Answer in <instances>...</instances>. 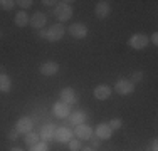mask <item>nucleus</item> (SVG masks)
I'll return each mask as SVG.
<instances>
[{"instance_id":"obj_1","label":"nucleus","mask_w":158,"mask_h":151,"mask_svg":"<svg viewBox=\"0 0 158 151\" xmlns=\"http://www.w3.org/2000/svg\"><path fill=\"white\" fill-rule=\"evenodd\" d=\"M73 5H71V2H57V5H56L54 9V14L56 17H57L59 24H64V22H67L69 18H73Z\"/></svg>"},{"instance_id":"obj_2","label":"nucleus","mask_w":158,"mask_h":151,"mask_svg":"<svg viewBox=\"0 0 158 151\" xmlns=\"http://www.w3.org/2000/svg\"><path fill=\"white\" fill-rule=\"evenodd\" d=\"M64 34H66L64 24H54L49 29H46V40H49V42H57V40H61L64 37Z\"/></svg>"},{"instance_id":"obj_3","label":"nucleus","mask_w":158,"mask_h":151,"mask_svg":"<svg viewBox=\"0 0 158 151\" xmlns=\"http://www.w3.org/2000/svg\"><path fill=\"white\" fill-rule=\"evenodd\" d=\"M114 91L119 96H128V94H131L135 91V84L130 79H118L114 84Z\"/></svg>"},{"instance_id":"obj_4","label":"nucleus","mask_w":158,"mask_h":151,"mask_svg":"<svg viewBox=\"0 0 158 151\" xmlns=\"http://www.w3.org/2000/svg\"><path fill=\"white\" fill-rule=\"evenodd\" d=\"M148 35H145V34H135V35L130 37V40H128V44H130V47L136 49V51H141V49H145L146 45H148Z\"/></svg>"},{"instance_id":"obj_5","label":"nucleus","mask_w":158,"mask_h":151,"mask_svg":"<svg viewBox=\"0 0 158 151\" xmlns=\"http://www.w3.org/2000/svg\"><path fill=\"white\" fill-rule=\"evenodd\" d=\"M73 133L76 134V138L79 141H86V139H91L94 136V129L91 126H88V124H79V126H76V129Z\"/></svg>"},{"instance_id":"obj_6","label":"nucleus","mask_w":158,"mask_h":151,"mask_svg":"<svg viewBox=\"0 0 158 151\" xmlns=\"http://www.w3.org/2000/svg\"><path fill=\"white\" fill-rule=\"evenodd\" d=\"M67 32H69V35H73L74 39H84V37L88 35V27H86L84 24H81V22H76V24H71L69 27H67Z\"/></svg>"},{"instance_id":"obj_7","label":"nucleus","mask_w":158,"mask_h":151,"mask_svg":"<svg viewBox=\"0 0 158 151\" xmlns=\"http://www.w3.org/2000/svg\"><path fill=\"white\" fill-rule=\"evenodd\" d=\"M52 112H54L56 118L66 119L67 116L71 114V106L62 103V101H57V103H54V106H52Z\"/></svg>"},{"instance_id":"obj_8","label":"nucleus","mask_w":158,"mask_h":151,"mask_svg":"<svg viewBox=\"0 0 158 151\" xmlns=\"http://www.w3.org/2000/svg\"><path fill=\"white\" fill-rule=\"evenodd\" d=\"M32 128H34V121H32V118H29V116L20 118V119L17 121V124H15V129H17L19 134H27V133H31Z\"/></svg>"},{"instance_id":"obj_9","label":"nucleus","mask_w":158,"mask_h":151,"mask_svg":"<svg viewBox=\"0 0 158 151\" xmlns=\"http://www.w3.org/2000/svg\"><path fill=\"white\" fill-rule=\"evenodd\" d=\"M73 129H69L67 126H61V128H56V134L54 139L59 143H69L73 139Z\"/></svg>"},{"instance_id":"obj_10","label":"nucleus","mask_w":158,"mask_h":151,"mask_svg":"<svg viewBox=\"0 0 158 151\" xmlns=\"http://www.w3.org/2000/svg\"><path fill=\"white\" fill-rule=\"evenodd\" d=\"M46 24H47V17H46V14H42V12H35L32 17H29V25L34 29H37V30L44 29Z\"/></svg>"},{"instance_id":"obj_11","label":"nucleus","mask_w":158,"mask_h":151,"mask_svg":"<svg viewBox=\"0 0 158 151\" xmlns=\"http://www.w3.org/2000/svg\"><path fill=\"white\" fill-rule=\"evenodd\" d=\"M40 74L46 76V77H51V76H56L59 72V64L54 62V60H47V62H44L42 66L39 67Z\"/></svg>"},{"instance_id":"obj_12","label":"nucleus","mask_w":158,"mask_h":151,"mask_svg":"<svg viewBox=\"0 0 158 151\" xmlns=\"http://www.w3.org/2000/svg\"><path fill=\"white\" fill-rule=\"evenodd\" d=\"M94 14H96L98 18H106V17H110V14H111V5H110V2H106V0H101V2H98L96 7H94Z\"/></svg>"},{"instance_id":"obj_13","label":"nucleus","mask_w":158,"mask_h":151,"mask_svg":"<svg viewBox=\"0 0 158 151\" xmlns=\"http://www.w3.org/2000/svg\"><path fill=\"white\" fill-rule=\"evenodd\" d=\"M111 88L110 86H104V84H99V86H96L94 91H93V96L96 97L98 101H106V99H110L111 97Z\"/></svg>"},{"instance_id":"obj_14","label":"nucleus","mask_w":158,"mask_h":151,"mask_svg":"<svg viewBox=\"0 0 158 151\" xmlns=\"http://www.w3.org/2000/svg\"><path fill=\"white\" fill-rule=\"evenodd\" d=\"M94 134H96V138H99L101 141H103V139H110L111 138L113 129L110 128V124H108V123H99L96 126V129H94Z\"/></svg>"},{"instance_id":"obj_15","label":"nucleus","mask_w":158,"mask_h":151,"mask_svg":"<svg viewBox=\"0 0 158 151\" xmlns=\"http://www.w3.org/2000/svg\"><path fill=\"white\" fill-rule=\"evenodd\" d=\"M54 134H56V126L54 124H44L42 128H40V133H39V138L42 139V141H54Z\"/></svg>"},{"instance_id":"obj_16","label":"nucleus","mask_w":158,"mask_h":151,"mask_svg":"<svg viewBox=\"0 0 158 151\" xmlns=\"http://www.w3.org/2000/svg\"><path fill=\"white\" fill-rule=\"evenodd\" d=\"M59 97H61L62 103H66V104H69V106L76 104V101H77L76 91H74L73 88H64V89L61 91V94H59Z\"/></svg>"},{"instance_id":"obj_17","label":"nucleus","mask_w":158,"mask_h":151,"mask_svg":"<svg viewBox=\"0 0 158 151\" xmlns=\"http://www.w3.org/2000/svg\"><path fill=\"white\" fill-rule=\"evenodd\" d=\"M88 116H86L84 111H71V114L67 116V121L69 124H74V126H79V124H84Z\"/></svg>"},{"instance_id":"obj_18","label":"nucleus","mask_w":158,"mask_h":151,"mask_svg":"<svg viewBox=\"0 0 158 151\" xmlns=\"http://www.w3.org/2000/svg\"><path fill=\"white\" fill-rule=\"evenodd\" d=\"M12 91V79L10 76H7L5 72H0V92L7 94Z\"/></svg>"},{"instance_id":"obj_19","label":"nucleus","mask_w":158,"mask_h":151,"mask_svg":"<svg viewBox=\"0 0 158 151\" xmlns=\"http://www.w3.org/2000/svg\"><path fill=\"white\" fill-rule=\"evenodd\" d=\"M14 24L17 25V27H25V25L29 24V15L25 10H20V12L15 14V17H14Z\"/></svg>"},{"instance_id":"obj_20","label":"nucleus","mask_w":158,"mask_h":151,"mask_svg":"<svg viewBox=\"0 0 158 151\" xmlns=\"http://www.w3.org/2000/svg\"><path fill=\"white\" fill-rule=\"evenodd\" d=\"M35 143H39V134H37V133L31 131V133L25 134V145H27V146H34Z\"/></svg>"},{"instance_id":"obj_21","label":"nucleus","mask_w":158,"mask_h":151,"mask_svg":"<svg viewBox=\"0 0 158 151\" xmlns=\"http://www.w3.org/2000/svg\"><path fill=\"white\" fill-rule=\"evenodd\" d=\"M31 151H49V146L46 141H39L34 146H31Z\"/></svg>"},{"instance_id":"obj_22","label":"nucleus","mask_w":158,"mask_h":151,"mask_svg":"<svg viewBox=\"0 0 158 151\" xmlns=\"http://www.w3.org/2000/svg\"><path fill=\"white\" fill-rule=\"evenodd\" d=\"M67 146H69L71 151H81V141H79L77 138H73L69 143H67Z\"/></svg>"},{"instance_id":"obj_23","label":"nucleus","mask_w":158,"mask_h":151,"mask_svg":"<svg viewBox=\"0 0 158 151\" xmlns=\"http://www.w3.org/2000/svg\"><path fill=\"white\" fill-rule=\"evenodd\" d=\"M14 7H15V2H14V0H0V9L12 10Z\"/></svg>"},{"instance_id":"obj_24","label":"nucleus","mask_w":158,"mask_h":151,"mask_svg":"<svg viewBox=\"0 0 158 151\" xmlns=\"http://www.w3.org/2000/svg\"><path fill=\"white\" fill-rule=\"evenodd\" d=\"M108 124H110V128H111L113 131H114V129H119V128L123 126V119H119V118H113Z\"/></svg>"},{"instance_id":"obj_25","label":"nucleus","mask_w":158,"mask_h":151,"mask_svg":"<svg viewBox=\"0 0 158 151\" xmlns=\"http://www.w3.org/2000/svg\"><path fill=\"white\" fill-rule=\"evenodd\" d=\"M133 84H138V82H141L143 81V72L141 71H135V74H133V77L130 79Z\"/></svg>"},{"instance_id":"obj_26","label":"nucleus","mask_w":158,"mask_h":151,"mask_svg":"<svg viewBox=\"0 0 158 151\" xmlns=\"http://www.w3.org/2000/svg\"><path fill=\"white\" fill-rule=\"evenodd\" d=\"M32 0H17L15 5H20L22 9H29V7H32Z\"/></svg>"},{"instance_id":"obj_27","label":"nucleus","mask_w":158,"mask_h":151,"mask_svg":"<svg viewBox=\"0 0 158 151\" xmlns=\"http://www.w3.org/2000/svg\"><path fill=\"white\" fill-rule=\"evenodd\" d=\"M91 143H93V149H96V148L101 146V139L99 138H91Z\"/></svg>"},{"instance_id":"obj_28","label":"nucleus","mask_w":158,"mask_h":151,"mask_svg":"<svg viewBox=\"0 0 158 151\" xmlns=\"http://www.w3.org/2000/svg\"><path fill=\"white\" fill-rule=\"evenodd\" d=\"M148 40H150V42H152L153 45H158V34H156V32H155V34H152V37H150Z\"/></svg>"},{"instance_id":"obj_29","label":"nucleus","mask_w":158,"mask_h":151,"mask_svg":"<svg viewBox=\"0 0 158 151\" xmlns=\"http://www.w3.org/2000/svg\"><path fill=\"white\" fill-rule=\"evenodd\" d=\"M19 138V133H17V129H12L9 133V139H12V141H15V139Z\"/></svg>"},{"instance_id":"obj_30","label":"nucleus","mask_w":158,"mask_h":151,"mask_svg":"<svg viewBox=\"0 0 158 151\" xmlns=\"http://www.w3.org/2000/svg\"><path fill=\"white\" fill-rule=\"evenodd\" d=\"M150 151H158V141H156V139H153V141H152V146H150Z\"/></svg>"},{"instance_id":"obj_31","label":"nucleus","mask_w":158,"mask_h":151,"mask_svg":"<svg viewBox=\"0 0 158 151\" xmlns=\"http://www.w3.org/2000/svg\"><path fill=\"white\" fill-rule=\"evenodd\" d=\"M39 37H40V39H46V29H40L39 30Z\"/></svg>"},{"instance_id":"obj_32","label":"nucleus","mask_w":158,"mask_h":151,"mask_svg":"<svg viewBox=\"0 0 158 151\" xmlns=\"http://www.w3.org/2000/svg\"><path fill=\"white\" fill-rule=\"evenodd\" d=\"M44 5H52V3H57V2H52V0H44Z\"/></svg>"},{"instance_id":"obj_33","label":"nucleus","mask_w":158,"mask_h":151,"mask_svg":"<svg viewBox=\"0 0 158 151\" xmlns=\"http://www.w3.org/2000/svg\"><path fill=\"white\" fill-rule=\"evenodd\" d=\"M9 151H24V149H22V148H10Z\"/></svg>"},{"instance_id":"obj_34","label":"nucleus","mask_w":158,"mask_h":151,"mask_svg":"<svg viewBox=\"0 0 158 151\" xmlns=\"http://www.w3.org/2000/svg\"><path fill=\"white\" fill-rule=\"evenodd\" d=\"M81 151H94V149H93V148H82Z\"/></svg>"},{"instance_id":"obj_35","label":"nucleus","mask_w":158,"mask_h":151,"mask_svg":"<svg viewBox=\"0 0 158 151\" xmlns=\"http://www.w3.org/2000/svg\"><path fill=\"white\" fill-rule=\"evenodd\" d=\"M0 37H2V32H0Z\"/></svg>"}]
</instances>
